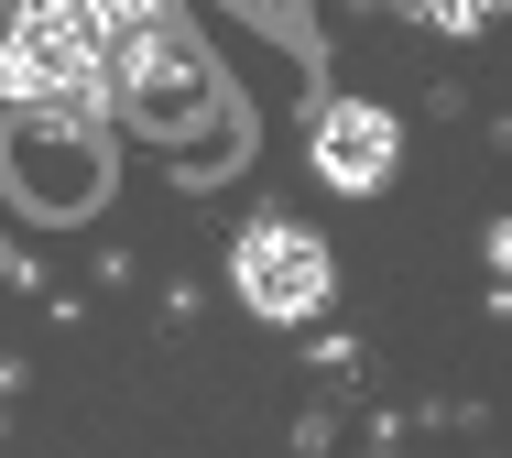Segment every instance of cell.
Listing matches in <instances>:
<instances>
[{
    "label": "cell",
    "mask_w": 512,
    "mask_h": 458,
    "mask_svg": "<svg viewBox=\"0 0 512 458\" xmlns=\"http://www.w3.org/2000/svg\"><path fill=\"white\" fill-rule=\"evenodd\" d=\"M327 284H338V262H327V240L295 219H251L229 240V295L251 306V317H273V328H306L316 306H327Z\"/></svg>",
    "instance_id": "obj_1"
},
{
    "label": "cell",
    "mask_w": 512,
    "mask_h": 458,
    "mask_svg": "<svg viewBox=\"0 0 512 458\" xmlns=\"http://www.w3.org/2000/svg\"><path fill=\"white\" fill-rule=\"evenodd\" d=\"M393 164H404L393 110H371V99H327V110H316V175H327L338 197H382Z\"/></svg>",
    "instance_id": "obj_2"
},
{
    "label": "cell",
    "mask_w": 512,
    "mask_h": 458,
    "mask_svg": "<svg viewBox=\"0 0 512 458\" xmlns=\"http://www.w3.org/2000/svg\"><path fill=\"white\" fill-rule=\"evenodd\" d=\"M44 11H55V22H77V33H88V44L109 55V77H120V55H131L153 22H175L186 0H44Z\"/></svg>",
    "instance_id": "obj_3"
},
{
    "label": "cell",
    "mask_w": 512,
    "mask_h": 458,
    "mask_svg": "<svg viewBox=\"0 0 512 458\" xmlns=\"http://www.w3.org/2000/svg\"><path fill=\"white\" fill-rule=\"evenodd\" d=\"M393 11H414L425 33H480V22H502L512 0H393Z\"/></svg>",
    "instance_id": "obj_4"
},
{
    "label": "cell",
    "mask_w": 512,
    "mask_h": 458,
    "mask_svg": "<svg viewBox=\"0 0 512 458\" xmlns=\"http://www.w3.org/2000/svg\"><path fill=\"white\" fill-rule=\"evenodd\" d=\"M491 273H502V284H512V219L491 229Z\"/></svg>",
    "instance_id": "obj_5"
}]
</instances>
